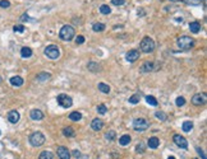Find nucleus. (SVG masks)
Returning a JSON list of instances; mask_svg holds the SVG:
<instances>
[{
  "mask_svg": "<svg viewBox=\"0 0 207 159\" xmlns=\"http://www.w3.org/2000/svg\"><path fill=\"white\" fill-rule=\"evenodd\" d=\"M74 34H75L74 28L69 24H65L61 27V29L59 32V37H60V40H63V41H72Z\"/></svg>",
  "mask_w": 207,
  "mask_h": 159,
  "instance_id": "obj_1",
  "label": "nucleus"
},
{
  "mask_svg": "<svg viewBox=\"0 0 207 159\" xmlns=\"http://www.w3.org/2000/svg\"><path fill=\"white\" fill-rule=\"evenodd\" d=\"M194 46V40L189 36H182L178 38V47L180 50H184V51H187V50H190L192 47Z\"/></svg>",
  "mask_w": 207,
  "mask_h": 159,
  "instance_id": "obj_2",
  "label": "nucleus"
},
{
  "mask_svg": "<svg viewBox=\"0 0 207 159\" xmlns=\"http://www.w3.org/2000/svg\"><path fill=\"white\" fill-rule=\"evenodd\" d=\"M139 46H141V50H142V51H143L144 53L152 52L153 50H155V47H156L155 41H153L151 37H143V40L141 41Z\"/></svg>",
  "mask_w": 207,
  "mask_h": 159,
  "instance_id": "obj_3",
  "label": "nucleus"
},
{
  "mask_svg": "<svg viewBox=\"0 0 207 159\" xmlns=\"http://www.w3.org/2000/svg\"><path fill=\"white\" fill-rule=\"evenodd\" d=\"M45 143V135L40 131H34L29 135V144L32 146H41Z\"/></svg>",
  "mask_w": 207,
  "mask_h": 159,
  "instance_id": "obj_4",
  "label": "nucleus"
},
{
  "mask_svg": "<svg viewBox=\"0 0 207 159\" xmlns=\"http://www.w3.org/2000/svg\"><path fill=\"white\" fill-rule=\"evenodd\" d=\"M44 53L49 57L50 60H56V59H59V56H60L59 47L55 46V45H49L47 47H45Z\"/></svg>",
  "mask_w": 207,
  "mask_h": 159,
  "instance_id": "obj_5",
  "label": "nucleus"
},
{
  "mask_svg": "<svg viewBox=\"0 0 207 159\" xmlns=\"http://www.w3.org/2000/svg\"><path fill=\"white\" fill-rule=\"evenodd\" d=\"M150 127V122L147 121L146 118H142V117H138L133 121V129L136 131H141V133H143Z\"/></svg>",
  "mask_w": 207,
  "mask_h": 159,
  "instance_id": "obj_6",
  "label": "nucleus"
},
{
  "mask_svg": "<svg viewBox=\"0 0 207 159\" xmlns=\"http://www.w3.org/2000/svg\"><path fill=\"white\" fill-rule=\"evenodd\" d=\"M56 101H58V104L63 108H69L73 104V99L68 94H59L56 97Z\"/></svg>",
  "mask_w": 207,
  "mask_h": 159,
  "instance_id": "obj_7",
  "label": "nucleus"
},
{
  "mask_svg": "<svg viewBox=\"0 0 207 159\" xmlns=\"http://www.w3.org/2000/svg\"><path fill=\"white\" fill-rule=\"evenodd\" d=\"M172 140H174L175 145H176V146H179L180 149H187V148H188V141H187V139H185V138H183L182 135L175 134V135H174V138H172Z\"/></svg>",
  "mask_w": 207,
  "mask_h": 159,
  "instance_id": "obj_8",
  "label": "nucleus"
},
{
  "mask_svg": "<svg viewBox=\"0 0 207 159\" xmlns=\"http://www.w3.org/2000/svg\"><path fill=\"white\" fill-rule=\"evenodd\" d=\"M192 103L194 106H202L206 103V93H197L192 97Z\"/></svg>",
  "mask_w": 207,
  "mask_h": 159,
  "instance_id": "obj_9",
  "label": "nucleus"
},
{
  "mask_svg": "<svg viewBox=\"0 0 207 159\" xmlns=\"http://www.w3.org/2000/svg\"><path fill=\"white\" fill-rule=\"evenodd\" d=\"M157 66H159V65L155 64V63H152V61H146V63L141 66V71L142 73H150V71L156 70Z\"/></svg>",
  "mask_w": 207,
  "mask_h": 159,
  "instance_id": "obj_10",
  "label": "nucleus"
},
{
  "mask_svg": "<svg viewBox=\"0 0 207 159\" xmlns=\"http://www.w3.org/2000/svg\"><path fill=\"white\" fill-rule=\"evenodd\" d=\"M56 152H58V157L60 159H70V152L65 146H59Z\"/></svg>",
  "mask_w": 207,
  "mask_h": 159,
  "instance_id": "obj_11",
  "label": "nucleus"
},
{
  "mask_svg": "<svg viewBox=\"0 0 207 159\" xmlns=\"http://www.w3.org/2000/svg\"><path fill=\"white\" fill-rule=\"evenodd\" d=\"M126 60L129 61V63H134V61L138 60V57H139V52L137 51V50H130V51L126 52Z\"/></svg>",
  "mask_w": 207,
  "mask_h": 159,
  "instance_id": "obj_12",
  "label": "nucleus"
},
{
  "mask_svg": "<svg viewBox=\"0 0 207 159\" xmlns=\"http://www.w3.org/2000/svg\"><path fill=\"white\" fill-rule=\"evenodd\" d=\"M104 127V121L101 118H93L91 122V129L93 131H100Z\"/></svg>",
  "mask_w": 207,
  "mask_h": 159,
  "instance_id": "obj_13",
  "label": "nucleus"
},
{
  "mask_svg": "<svg viewBox=\"0 0 207 159\" xmlns=\"http://www.w3.org/2000/svg\"><path fill=\"white\" fill-rule=\"evenodd\" d=\"M19 118H21V115H19L18 111H10L8 113V121L10 123H17L19 121Z\"/></svg>",
  "mask_w": 207,
  "mask_h": 159,
  "instance_id": "obj_14",
  "label": "nucleus"
},
{
  "mask_svg": "<svg viewBox=\"0 0 207 159\" xmlns=\"http://www.w3.org/2000/svg\"><path fill=\"white\" fill-rule=\"evenodd\" d=\"M29 117L32 118V120H34V121H41V120L44 118V113H42V111L37 110V108H34V110L31 111Z\"/></svg>",
  "mask_w": 207,
  "mask_h": 159,
  "instance_id": "obj_15",
  "label": "nucleus"
},
{
  "mask_svg": "<svg viewBox=\"0 0 207 159\" xmlns=\"http://www.w3.org/2000/svg\"><path fill=\"white\" fill-rule=\"evenodd\" d=\"M147 144H148V148H150V149H156L157 146L160 145V140H159V139H157L156 136H152V138L148 139V143H147Z\"/></svg>",
  "mask_w": 207,
  "mask_h": 159,
  "instance_id": "obj_16",
  "label": "nucleus"
},
{
  "mask_svg": "<svg viewBox=\"0 0 207 159\" xmlns=\"http://www.w3.org/2000/svg\"><path fill=\"white\" fill-rule=\"evenodd\" d=\"M10 84L13 85V87H21V85H23V78H21V76H18V75L12 76Z\"/></svg>",
  "mask_w": 207,
  "mask_h": 159,
  "instance_id": "obj_17",
  "label": "nucleus"
},
{
  "mask_svg": "<svg viewBox=\"0 0 207 159\" xmlns=\"http://www.w3.org/2000/svg\"><path fill=\"white\" fill-rule=\"evenodd\" d=\"M21 56L24 57V59H28V57L32 56V50H31L29 47H27V46L22 47V50H21Z\"/></svg>",
  "mask_w": 207,
  "mask_h": 159,
  "instance_id": "obj_18",
  "label": "nucleus"
},
{
  "mask_svg": "<svg viewBox=\"0 0 207 159\" xmlns=\"http://www.w3.org/2000/svg\"><path fill=\"white\" fill-rule=\"evenodd\" d=\"M189 29L192 33H198L201 31V24L198 22H192L189 23Z\"/></svg>",
  "mask_w": 207,
  "mask_h": 159,
  "instance_id": "obj_19",
  "label": "nucleus"
},
{
  "mask_svg": "<svg viewBox=\"0 0 207 159\" xmlns=\"http://www.w3.org/2000/svg\"><path fill=\"white\" fill-rule=\"evenodd\" d=\"M63 135L67 138H73L75 135V133H74V130H73V127L68 126V127H64L63 129Z\"/></svg>",
  "mask_w": 207,
  "mask_h": 159,
  "instance_id": "obj_20",
  "label": "nucleus"
},
{
  "mask_svg": "<svg viewBox=\"0 0 207 159\" xmlns=\"http://www.w3.org/2000/svg\"><path fill=\"white\" fill-rule=\"evenodd\" d=\"M130 141H132V138H130L129 135H123V136H120V139H119V144L123 146L128 145Z\"/></svg>",
  "mask_w": 207,
  "mask_h": 159,
  "instance_id": "obj_21",
  "label": "nucleus"
},
{
  "mask_svg": "<svg viewBox=\"0 0 207 159\" xmlns=\"http://www.w3.org/2000/svg\"><path fill=\"white\" fill-rule=\"evenodd\" d=\"M50 78H51V74H50V73H46V71H42V73H40V74L37 75V80L38 81H46V80H49Z\"/></svg>",
  "mask_w": 207,
  "mask_h": 159,
  "instance_id": "obj_22",
  "label": "nucleus"
},
{
  "mask_svg": "<svg viewBox=\"0 0 207 159\" xmlns=\"http://www.w3.org/2000/svg\"><path fill=\"white\" fill-rule=\"evenodd\" d=\"M87 68H88V70H90V71H93V73L100 70V65L97 63H93V61H90V63L87 64Z\"/></svg>",
  "mask_w": 207,
  "mask_h": 159,
  "instance_id": "obj_23",
  "label": "nucleus"
},
{
  "mask_svg": "<svg viewBox=\"0 0 207 159\" xmlns=\"http://www.w3.org/2000/svg\"><path fill=\"white\" fill-rule=\"evenodd\" d=\"M97 88H98V91H100V92L105 93V94H107V93H110V87H109V85H107V84H105V83H98Z\"/></svg>",
  "mask_w": 207,
  "mask_h": 159,
  "instance_id": "obj_24",
  "label": "nucleus"
},
{
  "mask_svg": "<svg viewBox=\"0 0 207 159\" xmlns=\"http://www.w3.org/2000/svg\"><path fill=\"white\" fill-rule=\"evenodd\" d=\"M69 118L72 120V121H79L80 118H82V113L78 111H74V112H72L70 115H69Z\"/></svg>",
  "mask_w": 207,
  "mask_h": 159,
  "instance_id": "obj_25",
  "label": "nucleus"
},
{
  "mask_svg": "<svg viewBox=\"0 0 207 159\" xmlns=\"http://www.w3.org/2000/svg\"><path fill=\"white\" fill-rule=\"evenodd\" d=\"M155 117H156L157 120H159V121L164 122V121H166L167 116H166V113H165V112H162V111H157L156 113H155Z\"/></svg>",
  "mask_w": 207,
  "mask_h": 159,
  "instance_id": "obj_26",
  "label": "nucleus"
},
{
  "mask_svg": "<svg viewBox=\"0 0 207 159\" xmlns=\"http://www.w3.org/2000/svg\"><path fill=\"white\" fill-rule=\"evenodd\" d=\"M182 129L184 133H189V131L193 129V123H192L190 121H185V122H183V126H182Z\"/></svg>",
  "mask_w": 207,
  "mask_h": 159,
  "instance_id": "obj_27",
  "label": "nucleus"
},
{
  "mask_svg": "<svg viewBox=\"0 0 207 159\" xmlns=\"http://www.w3.org/2000/svg\"><path fill=\"white\" fill-rule=\"evenodd\" d=\"M100 13H101V14H105V15L110 14V13H111V8H110L109 5H106V4H104V5L100 6Z\"/></svg>",
  "mask_w": 207,
  "mask_h": 159,
  "instance_id": "obj_28",
  "label": "nucleus"
},
{
  "mask_svg": "<svg viewBox=\"0 0 207 159\" xmlns=\"http://www.w3.org/2000/svg\"><path fill=\"white\" fill-rule=\"evenodd\" d=\"M146 102H147L150 106H155V107L159 104V103H157V99L155 98V97H152V96H147V97H146Z\"/></svg>",
  "mask_w": 207,
  "mask_h": 159,
  "instance_id": "obj_29",
  "label": "nucleus"
},
{
  "mask_svg": "<svg viewBox=\"0 0 207 159\" xmlns=\"http://www.w3.org/2000/svg\"><path fill=\"white\" fill-rule=\"evenodd\" d=\"M92 29H93L95 32H102V31L105 29V24H104V23H95Z\"/></svg>",
  "mask_w": 207,
  "mask_h": 159,
  "instance_id": "obj_30",
  "label": "nucleus"
},
{
  "mask_svg": "<svg viewBox=\"0 0 207 159\" xmlns=\"http://www.w3.org/2000/svg\"><path fill=\"white\" fill-rule=\"evenodd\" d=\"M139 94H133L132 97L129 98V103H132V104H137V103H139Z\"/></svg>",
  "mask_w": 207,
  "mask_h": 159,
  "instance_id": "obj_31",
  "label": "nucleus"
},
{
  "mask_svg": "<svg viewBox=\"0 0 207 159\" xmlns=\"http://www.w3.org/2000/svg\"><path fill=\"white\" fill-rule=\"evenodd\" d=\"M38 159H52V154L50 152H42L40 154V157H38Z\"/></svg>",
  "mask_w": 207,
  "mask_h": 159,
  "instance_id": "obj_32",
  "label": "nucleus"
},
{
  "mask_svg": "<svg viewBox=\"0 0 207 159\" xmlns=\"http://www.w3.org/2000/svg\"><path fill=\"white\" fill-rule=\"evenodd\" d=\"M97 112L100 115H105L107 112V108H106L105 104H98V106H97Z\"/></svg>",
  "mask_w": 207,
  "mask_h": 159,
  "instance_id": "obj_33",
  "label": "nucleus"
},
{
  "mask_svg": "<svg viewBox=\"0 0 207 159\" xmlns=\"http://www.w3.org/2000/svg\"><path fill=\"white\" fill-rule=\"evenodd\" d=\"M175 104H176L178 107L184 106V104H185V98H184V97H178V98H176V101H175Z\"/></svg>",
  "mask_w": 207,
  "mask_h": 159,
  "instance_id": "obj_34",
  "label": "nucleus"
},
{
  "mask_svg": "<svg viewBox=\"0 0 207 159\" xmlns=\"http://www.w3.org/2000/svg\"><path fill=\"white\" fill-rule=\"evenodd\" d=\"M115 136H116V134H115V131H113V130H110L109 133L105 134V138L107 139V140H114Z\"/></svg>",
  "mask_w": 207,
  "mask_h": 159,
  "instance_id": "obj_35",
  "label": "nucleus"
},
{
  "mask_svg": "<svg viewBox=\"0 0 207 159\" xmlns=\"http://www.w3.org/2000/svg\"><path fill=\"white\" fill-rule=\"evenodd\" d=\"M13 29H14V32H19V33H23V32H24V27H23L22 24H17V26H14V27H13Z\"/></svg>",
  "mask_w": 207,
  "mask_h": 159,
  "instance_id": "obj_36",
  "label": "nucleus"
},
{
  "mask_svg": "<svg viewBox=\"0 0 207 159\" xmlns=\"http://www.w3.org/2000/svg\"><path fill=\"white\" fill-rule=\"evenodd\" d=\"M187 4H190V5H199L202 3V0H184Z\"/></svg>",
  "mask_w": 207,
  "mask_h": 159,
  "instance_id": "obj_37",
  "label": "nucleus"
},
{
  "mask_svg": "<svg viewBox=\"0 0 207 159\" xmlns=\"http://www.w3.org/2000/svg\"><path fill=\"white\" fill-rule=\"evenodd\" d=\"M0 6H1V8H9L10 3L8 1V0H0Z\"/></svg>",
  "mask_w": 207,
  "mask_h": 159,
  "instance_id": "obj_38",
  "label": "nucleus"
},
{
  "mask_svg": "<svg viewBox=\"0 0 207 159\" xmlns=\"http://www.w3.org/2000/svg\"><path fill=\"white\" fill-rule=\"evenodd\" d=\"M196 150H197V153H198V155L201 157V159H206V154L201 148H196Z\"/></svg>",
  "mask_w": 207,
  "mask_h": 159,
  "instance_id": "obj_39",
  "label": "nucleus"
},
{
  "mask_svg": "<svg viewBox=\"0 0 207 159\" xmlns=\"http://www.w3.org/2000/svg\"><path fill=\"white\" fill-rule=\"evenodd\" d=\"M111 3H113L114 5H116V6H120V5H123V4L125 3V0H111Z\"/></svg>",
  "mask_w": 207,
  "mask_h": 159,
  "instance_id": "obj_40",
  "label": "nucleus"
},
{
  "mask_svg": "<svg viewBox=\"0 0 207 159\" xmlns=\"http://www.w3.org/2000/svg\"><path fill=\"white\" fill-rule=\"evenodd\" d=\"M83 42H84V37L83 36H78V37L75 38V43L77 45H82Z\"/></svg>",
  "mask_w": 207,
  "mask_h": 159,
  "instance_id": "obj_41",
  "label": "nucleus"
},
{
  "mask_svg": "<svg viewBox=\"0 0 207 159\" xmlns=\"http://www.w3.org/2000/svg\"><path fill=\"white\" fill-rule=\"evenodd\" d=\"M136 149H137L138 153H143V152H144V146H143V144H142V143H139V144L137 145Z\"/></svg>",
  "mask_w": 207,
  "mask_h": 159,
  "instance_id": "obj_42",
  "label": "nucleus"
},
{
  "mask_svg": "<svg viewBox=\"0 0 207 159\" xmlns=\"http://www.w3.org/2000/svg\"><path fill=\"white\" fill-rule=\"evenodd\" d=\"M21 21H22V22H26V21H31V19H29V17H28V14L24 13V14H23L22 17H21Z\"/></svg>",
  "mask_w": 207,
  "mask_h": 159,
  "instance_id": "obj_43",
  "label": "nucleus"
},
{
  "mask_svg": "<svg viewBox=\"0 0 207 159\" xmlns=\"http://www.w3.org/2000/svg\"><path fill=\"white\" fill-rule=\"evenodd\" d=\"M73 155H74L75 158H79L80 157V153L78 152V150H74V152H73Z\"/></svg>",
  "mask_w": 207,
  "mask_h": 159,
  "instance_id": "obj_44",
  "label": "nucleus"
},
{
  "mask_svg": "<svg viewBox=\"0 0 207 159\" xmlns=\"http://www.w3.org/2000/svg\"><path fill=\"white\" fill-rule=\"evenodd\" d=\"M167 159H175V158H174V157H169Z\"/></svg>",
  "mask_w": 207,
  "mask_h": 159,
  "instance_id": "obj_45",
  "label": "nucleus"
},
{
  "mask_svg": "<svg viewBox=\"0 0 207 159\" xmlns=\"http://www.w3.org/2000/svg\"><path fill=\"white\" fill-rule=\"evenodd\" d=\"M170 1H180V0H170Z\"/></svg>",
  "mask_w": 207,
  "mask_h": 159,
  "instance_id": "obj_46",
  "label": "nucleus"
},
{
  "mask_svg": "<svg viewBox=\"0 0 207 159\" xmlns=\"http://www.w3.org/2000/svg\"><path fill=\"white\" fill-rule=\"evenodd\" d=\"M0 83H1V76H0Z\"/></svg>",
  "mask_w": 207,
  "mask_h": 159,
  "instance_id": "obj_47",
  "label": "nucleus"
}]
</instances>
